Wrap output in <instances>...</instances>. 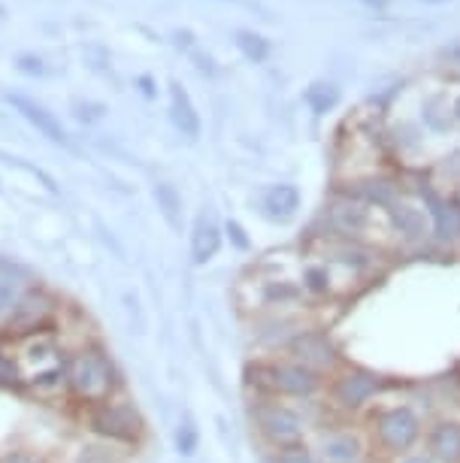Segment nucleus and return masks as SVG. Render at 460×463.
Returning a JSON list of instances; mask_svg holds the SVG:
<instances>
[{"label": "nucleus", "mask_w": 460, "mask_h": 463, "mask_svg": "<svg viewBox=\"0 0 460 463\" xmlns=\"http://www.w3.org/2000/svg\"><path fill=\"white\" fill-rule=\"evenodd\" d=\"M64 394L80 409L121 394V373L107 348L85 343L64 357Z\"/></svg>", "instance_id": "f257e3e1"}, {"label": "nucleus", "mask_w": 460, "mask_h": 463, "mask_svg": "<svg viewBox=\"0 0 460 463\" xmlns=\"http://www.w3.org/2000/svg\"><path fill=\"white\" fill-rule=\"evenodd\" d=\"M82 424L91 436L109 445H125V449H140L149 439V424L134 400L127 397H109L103 403L82 409Z\"/></svg>", "instance_id": "39448f33"}, {"label": "nucleus", "mask_w": 460, "mask_h": 463, "mask_svg": "<svg viewBox=\"0 0 460 463\" xmlns=\"http://www.w3.org/2000/svg\"><path fill=\"white\" fill-rule=\"evenodd\" d=\"M390 463H433V460L427 458V451H424V449H415V451L403 454V458H397V460H390Z\"/></svg>", "instance_id": "a878e982"}, {"label": "nucleus", "mask_w": 460, "mask_h": 463, "mask_svg": "<svg viewBox=\"0 0 460 463\" xmlns=\"http://www.w3.org/2000/svg\"><path fill=\"white\" fill-rule=\"evenodd\" d=\"M40 282H33L28 269H22L19 264L0 258V330L6 321L13 318V312L19 309L22 300L28 297Z\"/></svg>", "instance_id": "9b49d317"}, {"label": "nucleus", "mask_w": 460, "mask_h": 463, "mask_svg": "<svg viewBox=\"0 0 460 463\" xmlns=\"http://www.w3.org/2000/svg\"><path fill=\"white\" fill-rule=\"evenodd\" d=\"M19 67L24 70V73H42V64H40V58H31V55H24L19 61Z\"/></svg>", "instance_id": "bb28decb"}, {"label": "nucleus", "mask_w": 460, "mask_h": 463, "mask_svg": "<svg viewBox=\"0 0 460 463\" xmlns=\"http://www.w3.org/2000/svg\"><path fill=\"white\" fill-rule=\"evenodd\" d=\"M394 388H397L394 379L370 370V366L343 364L333 375H327L324 397H327V409H333L340 418L352 421V418L367 415L376 406V400H381Z\"/></svg>", "instance_id": "20e7f679"}, {"label": "nucleus", "mask_w": 460, "mask_h": 463, "mask_svg": "<svg viewBox=\"0 0 460 463\" xmlns=\"http://www.w3.org/2000/svg\"><path fill=\"white\" fill-rule=\"evenodd\" d=\"M327 224L336 237L343 240H358L370 224V203H361V200H336V203L327 209Z\"/></svg>", "instance_id": "f8f14e48"}, {"label": "nucleus", "mask_w": 460, "mask_h": 463, "mask_svg": "<svg viewBox=\"0 0 460 463\" xmlns=\"http://www.w3.org/2000/svg\"><path fill=\"white\" fill-rule=\"evenodd\" d=\"M0 388L4 391H24V370L19 354L10 352L0 343Z\"/></svg>", "instance_id": "a211bd4d"}, {"label": "nucleus", "mask_w": 460, "mask_h": 463, "mask_svg": "<svg viewBox=\"0 0 460 463\" xmlns=\"http://www.w3.org/2000/svg\"><path fill=\"white\" fill-rule=\"evenodd\" d=\"M249 418L255 433L260 436V442L270 451H285L294 445L309 442L312 424L303 415V409H297L288 400H273V397H255L249 406Z\"/></svg>", "instance_id": "423d86ee"}, {"label": "nucleus", "mask_w": 460, "mask_h": 463, "mask_svg": "<svg viewBox=\"0 0 460 463\" xmlns=\"http://www.w3.org/2000/svg\"><path fill=\"white\" fill-rule=\"evenodd\" d=\"M273 463H324V460L318 458L309 442H303V445H294V449L273 451Z\"/></svg>", "instance_id": "412c9836"}, {"label": "nucleus", "mask_w": 460, "mask_h": 463, "mask_svg": "<svg viewBox=\"0 0 460 463\" xmlns=\"http://www.w3.org/2000/svg\"><path fill=\"white\" fill-rule=\"evenodd\" d=\"M390 213V222H394L397 231L403 233V237H409V240H421V237H427L430 233V224H427V215L421 213V209H415V206H394V209H388Z\"/></svg>", "instance_id": "f3484780"}, {"label": "nucleus", "mask_w": 460, "mask_h": 463, "mask_svg": "<svg viewBox=\"0 0 460 463\" xmlns=\"http://www.w3.org/2000/svg\"><path fill=\"white\" fill-rule=\"evenodd\" d=\"M155 200H158V209L164 213V218L176 227L179 224V209H182V197L176 194L173 185H158L155 188Z\"/></svg>", "instance_id": "aec40b11"}, {"label": "nucleus", "mask_w": 460, "mask_h": 463, "mask_svg": "<svg viewBox=\"0 0 460 463\" xmlns=\"http://www.w3.org/2000/svg\"><path fill=\"white\" fill-rule=\"evenodd\" d=\"M237 46L246 52V58L249 61H264L267 58V52H270V46H267V40L264 37H258V33H251V31H239L237 33Z\"/></svg>", "instance_id": "4be33fe9"}, {"label": "nucleus", "mask_w": 460, "mask_h": 463, "mask_svg": "<svg viewBox=\"0 0 460 463\" xmlns=\"http://www.w3.org/2000/svg\"><path fill=\"white\" fill-rule=\"evenodd\" d=\"M324 463H376L370 436L363 427L352 421H331L315 430V439L309 442Z\"/></svg>", "instance_id": "6e6552de"}, {"label": "nucleus", "mask_w": 460, "mask_h": 463, "mask_svg": "<svg viewBox=\"0 0 460 463\" xmlns=\"http://www.w3.org/2000/svg\"><path fill=\"white\" fill-rule=\"evenodd\" d=\"M246 384L255 391V397L309 403V400L324 394L327 379L282 354V357H260V361H251L246 366Z\"/></svg>", "instance_id": "7ed1b4c3"}, {"label": "nucleus", "mask_w": 460, "mask_h": 463, "mask_svg": "<svg viewBox=\"0 0 460 463\" xmlns=\"http://www.w3.org/2000/svg\"><path fill=\"white\" fill-rule=\"evenodd\" d=\"M282 352H285V357L303 364L312 373L324 375V379L327 375H333L345 364L340 345L333 343V336L327 334V330H318V327H306V330L300 327L297 334L282 345Z\"/></svg>", "instance_id": "1a4fd4ad"}, {"label": "nucleus", "mask_w": 460, "mask_h": 463, "mask_svg": "<svg viewBox=\"0 0 460 463\" xmlns=\"http://www.w3.org/2000/svg\"><path fill=\"white\" fill-rule=\"evenodd\" d=\"M224 231H228L230 242H233V246H237L239 251H249V249H251V242H249L246 231H242V224H239V222H228V227H224Z\"/></svg>", "instance_id": "393cba45"}, {"label": "nucleus", "mask_w": 460, "mask_h": 463, "mask_svg": "<svg viewBox=\"0 0 460 463\" xmlns=\"http://www.w3.org/2000/svg\"><path fill=\"white\" fill-rule=\"evenodd\" d=\"M455 116H457V118H460V100H457V103H455Z\"/></svg>", "instance_id": "c85d7f7f"}, {"label": "nucleus", "mask_w": 460, "mask_h": 463, "mask_svg": "<svg viewBox=\"0 0 460 463\" xmlns=\"http://www.w3.org/2000/svg\"><path fill=\"white\" fill-rule=\"evenodd\" d=\"M363 4H367V6H379V10H381V6H385L388 0H363Z\"/></svg>", "instance_id": "cd10ccee"}, {"label": "nucleus", "mask_w": 460, "mask_h": 463, "mask_svg": "<svg viewBox=\"0 0 460 463\" xmlns=\"http://www.w3.org/2000/svg\"><path fill=\"white\" fill-rule=\"evenodd\" d=\"M421 449L433 463H460V418H433L424 427Z\"/></svg>", "instance_id": "9d476101"}, {"label": "nucleus", "mask_w": 460, "mask_h": 463, "mask_svg": "<svg viewBox=\"0 0 460 463\" xmlns=\"http://www.w3.org/2000/svg\"><path fill=\"white\" fill-rule=\"evenodd\" d=\"M61 300L49 288L37 285L33 291L24 297L19 309L13 312V318L6 321L0 330V343L4 345H19L37 336H55V330L61 327Z\"/></svg>", "instance_id": "0eeeda50"}, {"label": "nucleus", "mask_w": 460, "mask_h": 463, "mask_svg": "<svg viewBox=\"0 0 460 463\" xmlns=\"http://www.w3.org/2000/svg\"><path fill=\"white\" fill-rule=\"evenodd\" d=\"M219 249H221V231L206 215H201L194 224V237H191V258H194V264H210L219 255Z\"/></svg>", "instance_id": "2eb2a0df"}, {"label": "nucleus", "mask_w": 460, "mask_h": 463, "mask_svg": "<svg viewBox=\"0 0 460 463\" xmlns=\"http://www.w3.org/2000/svg\"><path fill=\"white\" fill-rule=\"evenodd\" d=\"M303 291L312 297H327L333 291V279L327 264H309L303 269Z\"/></svg>", "instance_id": "6ab92c4d"}, {"label": "nucleus", "mask_w": 460, "mask_h": 463, "mask_svg": "<svg viewBox=\"0 0 460 463\" xmlns=\"http://www.w3.org/2000/svg\"><path fill=\"white\" fill-rule=\"evenodd\" d=\"M6 100H10V107L19 109L22 116L28 118L31 125L40 130L42 137H49L52 143H67V130L61 128V121H58L55 116H52V112L42 109L40 103H33V100H28V98H19V94H10Z\"/></svg>", "instance_id": "ddd939ff"}, {"label": "nucleus", "mask_w": 460, "mask_h": 463, "mask_svg": "<svg viewBox=\"0 0 460 463\" xmlns=\"http://www.w3.org/2000/svg\"><path fill=\"white\" fill-rule=\"evenodd\" d=\"M170 116H173V125H176L182 130V137H188V139H197L201 137V116H197V109H194V103H191L188 98V91L182 89L179 82H173L170 85Z\"/></svg>", "instance_id": "4468645a"}, {"label": "nucleus", "mask_w": 460, "mask_h": 463, "mask_svg": "<svg viewBox=\"0 0 460 463\" xmlns=\"http://www.w3.org/2000/svg\"><path fill=\"white\" fill-rule=\"evenodd\" d=\"M300 209V191L294 185H273L264 194V215L273 222H288Z\"/></svg>", "instance_id": "dca6fc26"}, {"label": "nucleus", "mask_w": 460, "mask_h": 463, "mask_svg": "<svg viewBox=\"0 0 460 463\" xmlns=\"http://www.w3.org/2000/svg\"><path fill=\"white\" fill-rule=\"evenodd\" d=\"M306 100L315 112H327L336 100H340V94H336L333 85H312V89L306 91Z\"/></svg>", "instance_id": "5701e85b"}, {"label": "nucleus", "mask_w": 460, "mask_h": 463, "mask_svg": "<svg viewBox=\"0 0 460 463\" xmlns=\"http://www.w3.org/2000/svg\"><path fill=\"white\" fill-rule=\"evenodd\" d=\"M176 445H179V451L182 454H194L197 451V427L185 421L179 427V433H176Z\"/></svg>", "instance_id": "b1692460"}, {"label": "nucleus", "mask_w": 460, "mask_h": 463, "mask_svg": "<svg viewBox=\"0 0 460 463\" xmlns=\"http://www.w3.org/2000/svg\"><path fill=\"white\" fill-rule=\"evenodd\" d=\"M427 421L409 403H376L363 415V430L370 436L376 460H397L403 454L421 449Z\"/></svg>", "instance_id": "f03ea898"}]
</instances>
